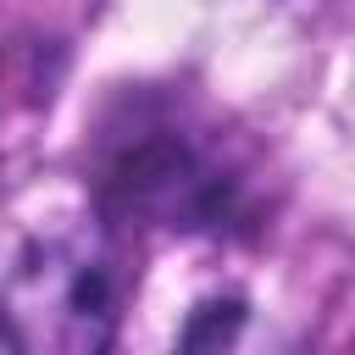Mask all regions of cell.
<instances>
[{
	"label": "cell",
	"instance_id": "7a4b0ae2",
	"mask_svg": "<svg viewBox=\"0 0 355 355\" xmlns=\"http://www.w3.org/2000/svg\"><path fill=\"white\" fill-rule=\"evenodd\" d=\"M128 266L100 211L50 216L0 266L6 355H116Z\"/></svg>",
	"mask_w": 355,
	"mask_h": 355
},
{
	"label": "cell",
	"instance_id": "6da1fadb",
	"mask_svg": "<svg viewBox=\"0 0 355 355\" xmlns=\"http://www.w3.org/2000/svg\"><path fill=\"white\" fill-rule=\"evenodd\" d=\"M94 211L111 227L222 233L255 211L233 144L183 100L128 94L94 139Z\"/></svg>",
	"mask_w": 355,
	"mask_h": 355
}]
</instances>
